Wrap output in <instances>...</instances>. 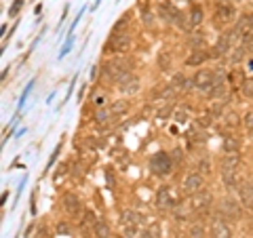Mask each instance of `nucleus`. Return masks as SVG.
<instances>
[{
    "label": "nucleus",
    "instance_id": "1",
    "mask_svg": "<svg viewBox=\"0 0 253 238\" xmlns=\"http://www.w3.org/2000/svg\"><path fill=\"white\" fill-rule=\"evenodd\" d=\"M150 169L154 175H161V177L169 175V173L173 171V158H171L167 152H158L150 160Z\"/></svg>",
    "mask_w": 253,
    "mask_h": 238
},
{
    "label": "nucleus",
    "instance_id": "2",
    "mask_svg": "<svg viewBox=\"0 0 253 238\" xmlns=\"http://www.w3.org/2000/svg\"><path fill=\"white\" fill-rule=\"evenodd\" d=\"M156 207L163 209V211H169L180 204V198H177V194L173 192V188H169V185H161L156 192V198H154Z\"/></svg>",
    "mask_w": 253,
    "mask_h": 238
},
{
    "label": "nucleus",
    "instance_id": "3",
    "mask_svg": "<svg viewBox=\"0 0 253 238\" xmlns=\"http://www.w3.org/2000/svg\"><path fill=\"white\" fill-rule=\"evenodd\" d=\"M131 47V36L126 32H112L110 40L106 44V51H112V53H126Z\"/></svg>",
    "mask_w": 253,
    "mask_h": 238
},
{
    "label": "nucleus",
    "instance_id": "4",
    "mask_svg": "<svg viewBox=\"0 0 253 238\" xmlns=\"http://www.w3.org/2000/svg\"><path fill=\"white\" fill-rule=\"evenodd\" d=\"M202 190H205V177H202L200 173H190L181 183V192L186 196H194V194H199V192H202Z\"/></svg>",
    "mask_w": 253,
    "mask_h": 238
},
{
    "label": "nucleus",
    "instance_id": "5",
    "mask_svg": "<svg viewBox=\"0 0 253 238\" xmlns=\"http://www.w3.org/2000/svg\"><path fill=\"white\" fill-rule=\"evenodd\" d=\"M234 6L232 4H217L215 6V19H213V23H215V28H226L228 23L234 19Z\"/></svg>",
    "mask_w": 253,
    "mask_h": 238
},
{
    "label": "nucleus",
    "instance_id": "6",
    "mask_svg": "<svg viewBox=\"0 0 253 238\" xmlns=\"http://www.w3.org/2000/svg\"><path fill=\"white\" fill-rule=\"evenodd\" d=\"M234 38H236V34H230V32H224L219 38H217V42H215V47H213V53H209V57H221V55H228L230 53V49H232V42H234Z\"/></svg>",
    "mask_w": 253,
    "mask_h": 238
},
{
    "label": "nucleus",
    "instance_id": "7",
    "mask_svg": "<svg viewBox=\"0 0 253 238\" xmlns=\"http://www.w3.org/2000/svg\"><path fill=\"white\" fill-rule=\"evenodd\" d=\"M219 217L236 221L240 217V202L232 201V198H224V201L219 202Z\"/></svg>",
    "mask_w": 253,
    "mask_h": 238
},
{
    "label": "nucleus",
    "instance_id": "8",
    "mask_svg": "<svg viewBox=\"0 0 253 238\" xmlns=\"http://www.w3.org/2000/svg\"><path fill=\"white\" fill-rule=\"evenodd\" d=\"M211 201H213V196L202 190L199 194L190 196V211H194V213H205V211L211 207Z\"/></svg>",
    "mask_w": 253,
    "mask_h": 238
},
{
    "label": "nucleus",
    "instance_id": "9",
    "mask_svg": "<svg viewBox=\"0 0 253 238\" xmlns=\"http://www.w3.org/2000/svg\"><path fill=\"white\" fill-rule=\"evenodd\" d=\"M61 202H63V209H66V213L70 217H78L82 213V202H80V198L76 196V194H63L61 198Z\"/></svg>",
    "mask_w": 253,
    "mask_h": 238
},
{
    "label": "nucleus",
    "instance_id": "10",
    "mask_svg": "<svg viewBox=\"0 0 253 238\" xmlns=\"http://www.w3.org/2000/svg\"><path fill=\"white\" fill-rule=\"evenodd\" d=\"M192 80H194V87L199 89V91H207V89H211L215 85V76L211 70H199Z\"/></svg>",
    "mask_w": 253,
    "mask_h": 238
},
{
    "label": "nucleus",
    "instance_id": "11",
    "mask_svg": "<svg viewBox=\"0 0 253 238\" xmlns=\"http://www.w3.org/2000/svg\"><path fill=\"white\" fill-rule=\"evenodd\" d=\"M129 72L125 66H120V63H116V61H110V63H106L104 66V76L106 78H110V80H114V82H120L125 78V74Z\"/></svg>",
    "mask_w": 253,
    "mask_h": 238
},
{
    "label": "nucleus",
    "instance_id": "12",
    "mask_svg": "<svg viewBox=\"0 0 253 238\" xmlns=\"http://www.w3.org/2000/svg\"><path fill=\"white\" fill-rule=\"evenodd\" d=\"M211 236L213 238H232V230L228 228L224 217H215L211 221Z\"/></svg>",
    "mask_w": 253,
    "mask_h": 238
},
{
    "label": "nucleus",
    "instance_id": "13",
    "mask_svg": "<svg viewBox=\"0 0 253 238\" xmlns=\"http://www.w3.org/2000/svg\"><path fill=\"white\" fill-rule=\"evenodd\" d=\"M120 85V91L126 93V95H131V93H137L139 91V78L135 74H131V72H126L125 74V78L118 82Z\"/></svg>",
    "mask_w": 253,
    "mask_h": 238
},
{
    "label": "nucleus",
    "instance_id": "14",
    "mask_svg": "<svg viewBox=\"0 0 253 238\" xmlns=\"http://www.w3.org/2000/svg\"><path fill=\"white\" fill-rule=\"evenodd\" d=\"M238 196H240V204L245 209L253 211V185L251 183H245L238 188Z\"/></svg>",
    "mask_w": 253,
    "mask_h": 238
},
{
    "label": "nucleus",
    "instance_id": "15",
    "mask_svg": "<svg viewBox=\"0 0 253 238\" xmlns=\"http://www.w3.org/2000/svg\"><path fill=\"white\" fill-rule=\"evenodd\" d=\"M221 182L228 190H238L240 188V177L236 171H221Z\"/></svg>",
    "mask_w": 253,
    "mask_h": 238
},
{
    "label": "nucleus",
    "instance_id": "16",
    "mask_svg": "<svg viewBox=\"0 0 253 238\" xmlns=\"http://www.w3.org/2000/svg\"><path fill=\"white\" fill-rule=\"evenodd\" d=\"M238 166H240L238 152L236 154H226V156L221 158V171H236Z\"/></svg>",
    "mask_w": 253,
    "mask_h": 238
},
{
    "label": "nucleus",
    "instance_id": "17",
    "mask_svg": "<svg viewBox=\"0 0 253 238\" xmlns=\"http://www.w3.org/2000/svg\"><path fill=\"white\" fill-rule=\"evenodd\" d=\"M209 59V53H205V51L202 49H196V51H192V53H190V57L186 59V66L188 68H196V66H200V63H205Z\"/></svg>",
    "mask_w": 253,
    "mask_h": 238
},
{
    "label": "nucleus",
    "instance_id": "18",
    "mask_svg": "<svg viewBox=\"0 0 253 238\" xmlns=\"http://www.w3.org/2000/svg\"><path fill=\"white\" fill-rule=\"evenodd\" d=\"M120 217H123V223H125V226H137V228L142 226V215H139L137 211H133V209H125Z\"/></svg>",
    "mask_w": 253,
    "mask_h": 238
},
{
    "label": "nucleus",
    "instance_id": "19",
    "mask_svg": "<svg viewBox=\"0 0 253 238\" xmlns=\"http://www.w3.org/2000/svg\"><path fill=\"white\" fill-rule=\"evenodd\" d=\"M202 23V9L200 6H192V11H190V17L186 21V28H196V25Z\"/></svg>",
    "mask_w": 253,
    "mask_h": 238
},
{
    "label": "nucleus",
    "instance_id": "20",
    "mask_svg": "<svg viewBox=\"0 0 253 238\" xmlns=\"http://www.w3.org/2000/svg\"><path fill=\"white\" fill-rule=\"evenodd\" d=\"M112 118H114L112 110H97V112H95V122H97L99 127H108Z\"/></svg>",
    "mask_w": 253,
    "mask_h": 238
},
{
    "label": "nucleus",
    "instance_id": "21",
    "mask_svg": "<svg viewBox=\"0 0 253 238\" xmlns=\"http://www.w3.org/2000/svg\"><path fill=\"white\" fill-rule=\"evenodd\" d=\"M139 236H142V238H161V236H163V228H161V223H150V226L145 228Z\"/></svg>",
    "mask_w": 253,
    "mask_h": 238
},
{
    "label": "nucleus",
    "instance_id": "22",
    "mask_svg": "<svg viewBox=\"0 0 253 238\" xmlns=\"http://www.w3.org/2000/svg\"><path fill=\"white\" fill-rule=\"evenodd\" d=\"M93 232H95V238H110L112 232H110V226L106 221H97L93 226Z\"/></svg>",
    "mask_w": 253,
    "mask_h": 238
},
{
    "label": "nucleus",
    "instance_id": "23",
    "mask_svg": "<svg viewBox=\"0 0 253 238\" xmlns=\"http://www.w3.org/2000/svg\"><path fill=\"white\" fill-rule=\"evenodd\" d=\"M188 44H190V47H192L194 51L205 47V36H202V32H194V34H190Z\"/></svg>",
    "mask_w": 253,
    "mask_h": 238
},
{
    "label": "nucleus",
    "instance_id": "24",
    "mask_svg": "<svg viewBox=\"0 0 253 238\" xmlns=\"http://www.w3.org/2000/svg\"><path fill=\"white\" fill-rule=\"evenodd\" d=\"M238 147H240L238 139H234L232 135H228V137L224 139V152H226V154H236Z\"/></svg>",
    "mask_w": 253,
    "mask_h": 238
},
{
    "label": "nucleus",
    "instance_id": "25",
    "mask_svg": "<svg viewBox=\"0 0 253 238\" xmlns=\"http://www.w3.org/2000/svg\"><path fill=\"white\" fill-rule=\"evenodd\" d=\"M110 110H112L114 116H120V114H125L126 110H129V101H126V99H116V101L112 104Z\"/></svg>",
    "mask_w": 253,
    "mask_h": 238
},
{
    "label": "nucleus",
    "instance_id": "26",
    "mask_svg": "<svg viewBox=\"0 0 253 238\" xmlns=\"http://www.w3.org/2000/svg\"><path fill=\"white\" fill-rule=\"evenodd\" d=\"M240 93L247 99H253V78H245V82L240 85Z\"/></svg>",
    "mask_w": 253,
    "mask_h": 238
},
{
    "label": "nucleus",
    "instance_id": "27",
    "mask_svg": "<svg viewBox=\"0 0 253 238\" xmlns=\"http://www.w3.org/2000/svg\"><path fill=\"white\" fill-rule=\"evenodd\" d=\"M173 118L177 122H186L190 118V112H188V108H177V110L173 112Z\"/></svg>",
    "mask_w": 253,
    "mask_h": 238
},
{
    "label": "nucleus",
    "instance_id": "28",
    "mask_svg": "<svg viewBox=\"0 0 253 238\" xmlns=\"http://www.w3.org/2000/svg\"><path fill=\"white\" fill-rule=\"evenodd\" d=\"M158 66H161V70H169L171 68V55L169 53L158 55Z\"/></svg>",
    "mask_w": 253,
    "mask_h": 238
},
{
    "label": "nucleus",
    "instance_id": "29",
    "mask_svg": "<svg viewBox=\"0 0 253 238\" xmlns=\"http://www.w3.org/2000/svg\"><path fill=\"white\" fill-rule=\"evenodd\" d=\"M126 25H129V15H126V13H125V15H123V17H120L118 21H116V25H114V30H112V32H123V30L126 28Z\"/></svg>",
    "mask_w": 253,
    "mask_h": 238
},
{
    "label": "nucleus",
    "instance_id": "30",
    "mask_svg": "<svg viewBox=\"0 0 253 238\" xmlns=\"http://www.w3.org/2000/svg\"><path fill=\"white\" fill-rule=\"evenodd\" d=\"M228 78H230L232 82H234V85H243V82H245V76H243V72H240V70H234V72L230 74V76H228Z\"/></svg>",
    "mask_w": 253,
    "mask_h": 238
},
{
    "label": "nucleus",
    "instance_id": "31",
    "mask_svg": "<svg viewBox=\"0 0 253 238\" xmlns=\"http://www.w3.org/2000/svg\"><path fill=\"white\" fill-rule=\"evenodd\" d=\"M188 234H190V238H202V236H205V230H202V226L196 223V226H192L188 230Z\"/></svg>",
    "mask_w": 253,
    "mask_h": 238
},
{
    "label": "nucleus",
    "instance_id": "32",
    "mask_svg": "<svg viewBox=\"0 0 253 238\" xmlns=\"http://www.w3.org/2000/svg\"><path fill=\"white\" fill-rule=\"evenodd\" d=\"M243 125H245V128L249 133H253V112H249V114H245V118H243Z\"/></svg>",
    "mask_w": 253,
    "mask_h": 238
},
{
    "label": "nucleus",
    "instance_id": "33",
    "mask_svg": "<svg viewBox=\"0 0 253 238\" xmlns=\"http://www.w3.org/2000/svg\"><path fill=\"white\" fill-rule=\"evenodd\" d=\"M21 4H23V0H15V2L11 4V9H9V17H15L19 9H21Z\"/></svg>",
    "mask_w": 253,
    "mask_h": 238
},
{
    "label": "nucleus",
    "instance_id": "34",
    "mask_svg": "<svg viewBox=\"0 0 253 238\" xmlns=\"http://www.w3.org/2000/svg\"><path fill=\"white\" fill-rule=\"evenodd\" d=\"M243 55H245V44H243V47H238V49L232 53V63H238L240 59H243Z\"/></svg>",
    "mask_w": 253,
    "mask_h": 238
},
{
    "label": "nucleus",
    "instance_id": "35",
    "mask_svg": "<svg viewBox=\"0 0 253 238\" xmlns=\"http://www.w3.org/2000/svg\"><path fill=\"white\" fill-rule=\"evenodd\" d=\"M211 171V165H209V160H200L199 163V173L200 175H205V173Z\"/></svg>",
    "mask_w": 253,
    "mask_h": 238
},
{
    "label": "nucleus",
    "instance_id": "36",
    "mask_svg": "<svg viewBox=\"0 0 253 238\" xmlns=\"http://www.w3.org/2000/svg\"><path fill=\"white\" fill-rule=\"evenodd\" d=\"M226 125H230V127H236V125H238V120H236V114H228V116H226Z\"/></svg>",
    "mask_w": 253,
    "mask_h": 238
},
{
    "label": "nucleus",
    "instance_id": "37",
    "mask_svg": "<svg viewBox=\"0 0 253 238\" xmlns=\"http://www.w3.org/2000/svg\"><path fill=\"white\" fill-rule=\"evenodd\" d=\"M171 158H173V160H180V158H181V150H177V147H175L173 154H171Z\"/></svg>",
    "mask_w": 253,
    "mask_h": 238
},
{
    "label": "nucleus",
    "instance_id": "38",
    "mask_svg": "<svg viewBox=\"0 0 253 238\" xmlns=\"http://www.w3.org/2000/svg\"><path fill=\"white\" fill-rule=\"evenodd\" d=\"M97 76V66H93V70H91V78H95Z\"/></svg>",
    "mask_w": 253,
    "mask_h": 238
},
{
    "label": "nucleus",
    "instance_id": "39",
    "mask_svg": "<svg viewBox=\"0 0 253 238\" xmlns=\"http://www.w3.org/2000/svg\"><path fill=\"white\" fill-rule=\"evenodd\" d=\"M217 4H230V0H217Z\"/></svg>",
    "mask_w": 253,
    "mask_h": 238
}]
</instances>
